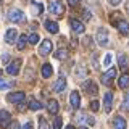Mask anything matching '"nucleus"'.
<instances>
[{
  "label": "nucleus",
  "instance_id": "nucleus-1",
  "mask_svg": "<svg viewBox=\"0 0 129 129\" xmlns=\"http://www.w3.org/2000/svg\"><path fill=\"white\" fill-rule=\"evenodd\" d=\"M48 11H50L52 15L63 16V13H64V7L61 5V2H60V0H50V3H48Z\"/></svg>",
  "mask_w": 129,
  "mask_h": 129
},
{
  "label": "nucleus",
  "instance_id": "nucleus-2",
  "mask_svg": "<svg viewBox=\"0 0 129 129\" xmlns=\"http://www.w3.org/2000/svg\"><path fill=\"white\" fill-rule=\"evenodd\" d=\"M115 76H116V68H110L107 73H103V74L100 76V82H102L103 86H111Z\"/></svg>",
  "mask_w": 129,
  "mask_h": 129
},
{
  "label": "nucleus",
  "instance_id": "nucleus-3",
  "mask_svg": "<svg viewBox=\"0 0 129 129\" xmlns=\"http://www.w3.org/2000/svg\"><path fill=\"white\" fill-rule=\"evenodd\" d=\"M8 19L11 23H21V21H24V13L21 10H18V8H11L8 11Z\"/></svg>",
  "mask_w": 129,
  "mask_h": 129
},
{
  "label": "nucleus",
  "instance_id": "nucleus-4",
  "mask_svg": "<svg viewBox=\"0 0 129 129\" xmlns=\"http://www.w3.org/2000/svg\"><path fill=\"white\" fill-rule=\"evenodd\" d=\"M97 44H99L100 47H107L108 44H110V40H108V32H107V29H103V27H100V29L97 31Z\"/></svg>",
  "mask_w": 129,
  "mask_h": 129
},
{
  "label": "nucleus",
  "instance_id": "nucleus-5",
  "mask_svg": "<svg viewBox=\"0 0 129 129\" xmlns=\"http://www.w3.org/2000/svg\"><path fill=\"white\" fill-rule=\"evenodd\" d=\"M52 48H53V44H52V40L44 39L42 44L39 45V53L42 55V56H45V55H48V53H52Z\"/></svg>",
  "mask_w": 129,
  "mask_h": 129
},
{
  "label": "nucleus",
  "instance_id": "nucleus-6",
  "mask_svg": "<svg viewBox=\"0 0 129 129\" xmlns=\"http://www.w3.org/2000/svg\"><path fill=\"white\" fill-rule=\"evenodd\" d=\"M26 99V95H24V92H11V94H8L7 100L10 103H23V100Z\"/></svg>",
  "mask_w": 129,
  "mask_h": 129
},
{
  "label": "nucleus",
  "instance_id": "nucleus-7",
  "mask_svg": "<svg viewBox=\"0 0 129 129\" xmlns=\"http://www.w3.org/2000/svg\"><path fill=\"white\" fill-rule=\"evenodd\" d=\"M19 66H21V60H13L10 64L7 66V73L8 74H11V76H16L19 73Z\"/></svg>",
  "mask_w": 129,
  "mask_h": 129
},
{
  "label": "nucleus",
  "instance_id": "nucleus-8",
  "mask_svg": "<svg viewBox=\"0 0 129 129\" xmlns=\"http://www.w3.org/2000/svg\"><path fill=\"white\" fill-rule=\"evenodd\" d=\"M82 89L87 92L89 95H97V92H99V89H97V86L94 84V81H92V79H87L86 82L82 84Z\"/></svg>",
  "mask_w": 129,
  "mask_h": 129
},
{
  "label": "nucleus",
  "instance_id": "nucleus-9",
  "mask_svg": "<svg viewBox=\"0 0 129 129\" xmlns=\"http://www.w3.org/2000/svg\"><path fill=\"white\" fill-rule=\"evenodd\" d=\"M11 124V116L5 110H0V127H8Z\"/></svg>",
  "mask_w": 129,
  "mask_h": 129
},
{
  "label": "nucleus",
  "instance_id": "nucleus-10",
  "mask_svg": "<svg viewBox=\"0 0 129 129\" xmlns=\"http://www.w3.org/2000/svg\"><path fill=\"white\" fill-rule=\"evenodd\" d=\"M70 26H71V29L76 32V34H82L84 32V24L81 23V21H78V19H70Z\"/></svg>",
  "mask_w": 129,
  "mask_h": 129
},
{
  "label": "nucleus",
  "instance_id": "nucleus-11",
  "mask_svg": "<svg viewBox=\"0 0 129 129\" xmlns=\"http://www.w3.org/2000/svg\"><path fill=\"white\" fill-rule=\"evenodd\" d=\"M16 37H18V32H16L15 27H10V29L5 32V42L7 44H15Z\"/></svg>",
  "mask_w": 129,
  "mask_h": 129
},
{
  "label": "nucleus",
  "instance_id": "nucleus-12",
  "mask_svg": "<svg viewBox=\"0 0 129 129\" xmlns=\"http://www.w3.org/2000/svg\"><path fill=\"white\" fill-rule=\"evenodd\" d=\"M64 87H66V79H64V76H60V78L56 79V82L53 84V90L60 94V92L64 90Z\"/></svg>",
  "mask_w": 129,
  "mask_h": 129
},
{
  "label": "nucleus",
  "instance_id": "nucleus-13",
  "mask_svg": "<svg viewBox=\"0 0 129 129\" xmlns=\"http://www.w3.org/2000/svg\"><path fill=\"white\" fill-rule=\"evenodd\" d=\"M111 102H113V94L111 92H107L105 97H103V108H105L107 113L111 111Z\"/></svg>",
  "mask_w": 129,
  "mask_h": 129
},
{
  "label": "nucleus",
  "instance_id": "nucleus-14",
  "mask_svg": "<svg viewBox=\"0 0 129 129\" xmlns=\"http://www.w3.org/2000/svg\"><path fill=\"white\" fill-rule=\"evenodd\" d=\"M70 103H71V107L73 108H79L81 107V97L78 92H71V95H70Z\"/></svg>",
  "mask_w": 129,
  "mask_h": 129
},
{
  "label": "nucleus",
  "instance_id": "nucleus-15",
  "mask_svg": "<svg viewBox=\"0 0 129 129\" xmlns=\"http://www.w3.org/2000/svg\"><path fill=\"white\" fill-rule=\"evenodd\" d=\"M116 27H118V31L121 34H129V23L124 21V19H119V21L116 23Z\"/></svg>",
  "mask_w": 129,
  "mask_h": 129
},
{
  "label": "nucleus",
  "instance_id": "nucleus-16",
  "mask_svg": "<svg viewBox=\"0 0 129 129\" xmlns=\"http://www.w3.org/2000/svg\"><path fill=\"white\" fill-rule=\"evenodd\" d=\"M58 102H56V100H48V103H47V110H48V113H50V115H56V113H58Z\"/></svg>",
  "mask_w": 129,
  "mask_h": 129
},
{
  "label": "nucleus",
  "instance_id": "nucleus-17",
  "mask_svg": "<svg viewBox=\"0 0 129 129\" xmlns=\"http://www.w3.org/2000/svg\"><path fill=\"white\" fill-rule=\"evenodd\" d=\"M113 126H115V129H126V119L123 118V116H116L115 119H113Z\"/></svg>",
  "mask_w": 129,
  "mask_h": 129
},
{
  "label": "nucleus",
  "instance_id": "nucleus-18",
  "mask_svg": "<svg viewBox=\"0 0 129 129\" xmlns=\"http://www.w3.org/2000/svg\"><path fill=\"white\" fill-rule=\"evenodd\" d=\"M44 26H45V29L48 32H52V34H56V32H58V24H56L55 21H52V19H47Z\"/></svg>",
  "mask_w": 129,
  "mask_h": 129
},
{
  "label": "nucleus",
  "instance_id": "nucleus-19",
  "mask_svg": "<svg viewBox=\"0 0 129 129\" xmlns=\"http://www.w3.org/2000/svg\"><path fill=\"white\" fill-rule=\"evenodd\" d=\"M76 119H78L79 123H87V124H90V126H92V124H95V119L92 118V116H87L86 113H81V115H78V118H76Z\"/></svg>",
  "mask_w": 129,
  "mask_h": 129
},
{
  "label": "nucleus",
  "instance_id": "nucleus-20",
  "mask_svg": "<svg viewBox=\"0 0 129 129\" xmlns=\"http://www.w3.org/2000/svg\"><path fill=\"white\" fill-rule=\"evenodd\" d=\"M118 84H119L121 89H127L129 87V73H124V74L121 76L119 81H118Z\"/></svg>",
  "mask_w": 129,
  "mask_h": 129
},
{
  "label": "nucleus",
  "instance_id": "nucleus-21",
  "mask_svg": "<svg viewBox=\"0 0 129 129\" xmlns=\"http://www.w3.org/2000/svg\"><path fill=\"white\" fill-rule=\"evenodd\" d=\"M40 73H42V78H50L52 76V73H53V70H52V66L48 63H45V64H42V70H40Z\"/></svg>",
  "mask_w": 129,
  "mask_h": 129
},
{
  "label": "nucleus",
  "instance_id": "nucleus-22",
  "mask_svg": "<svg viewBox=\"0 0 129 129\" xmlns=\"http://www.w3.org/2000/svg\"><path fill=\"white\" fill-rule=\"evenodd\" d=\"M26 42H27V36H26V34H21V36L18 37L16 48H18V50H24V47H26Z\"/></svg>",
  "mask_w": 129,
  "mask_h": 129
},
{
  "label": "nucleus",
  "instance_id": "nucleus-23",
  "mask_svg": "<svg viewBox=\"0 0 129 129\" xmlns=\"http://www.w3.org/2000/svg\"><path fill=\"white\" fill-rule=\"evenodd\" d=\"M55 58L56 60H66L68 58V50L66 48H60V50L55 53Z\"/></svg>",
  "mask_w": 129,
  "mask_h": 129
},
{
  "label": "nucleus",
  "instance_id": "nucleus-24",
  "mask_svg": "<svg viewBox=\"0 0 129 129\" xmlns=\"http://www.w3.org/2000/svg\"><path fill=\"white\" fill-rule=\"evenodd\" d=\"M32 8H34V15H40L44 11L42 3H39V2H32Z\"/></svg>",
  "mask_w": 129,
  "mask_h": 129
},
{
  "label": "nucleus",
  "instance_id": "nucleus-25",
  "mask_svg": "<svg viewBox=\"0 0 129 129\" xmlns=\"http://www.w3.org/2000/svg\"><path fill=\"white\" fill-rule=\"evenodd\" d=\"M121 108H123L124 111H129V92L124 94V99H123V105H121Z\"/></svg>",
  "mask_w": 129,
  "mask_h": 129
},
{
  "label": "nucleus",
  "instance_id": "nucleus-26",
  "mask_svg": "<svg viewBox=\"0 0 129 129\" xmlns=\"http://www.w3.org/2000/svg\"><path fill=\"white\" fill-rule=\"evenodd\" d=\"M29 108H31V110H40V108H42V103H40L39 100L32 99L31 102H29Z\"/></svg>",
  "mask_w": 129,
  "mask_h": 129
},
{
  "label": "nucleus",
  "instance_id": "nucleus-27",
  "mask_svg": "<svg viewBox=\"0 0 129 129\" xmlns=\"http://www.w3.org/2000/svg\"><path fill=\"white\" fill-rule=\"evenodd\" d=\"M39 129H50L48 123L45 121V118H39Z\"/></svg>",
  "mask_w": 129,
  "mask_h": 129
},
{
  "label": "nucleus",
  "instance_id": "nucleus-28",
  "mask_svg": "<svg viewBox=\"0 0 129 129\" xmlns=\"http://www.w3.org/2000/svg\"><path fill=\"white\" fill-rule=\"evenodd\" d=\"M11 86H13V82H8V81H5V79H0V89H10Z\"/></svg>",
  "mask_w": 129,
  "mask_h": 129
},
{
  "label": "nucleus",
  "instance_id": "nucleus-29",
  "mask_svg": "<svg viewBox=\"0 0 129 129\" xmlns=\"http://www.w3.org/2000/svg\"><path fill=\"white\" fill-rule=\"evenodd\" d=\"M118 61H119V66H121V68H126V66H127V60H126V55H119Z\"/></svg>",
  "mask_w": 129,
  "mask_h": 129
},
{
  "label": "nucleus",
  "instance_id": "nucleus-30",
  "mask_svg": "<svg viewBox=\"0 0 129 129\" xmlns=\"http://www.w3.org/2000/svg\"><path fill=\"white\" fill-rule=\"evenodd\" d=\"M53 129H61V118H60V116H55V119H53Z\"/></svg>",
  "mask_w": 129,
  "mask_h": 129
},
{
  "label": "nucleus",
  "instance_id": "nucleus-31",
  "mask_svg": "<svg viewBox=\"0 0 129 129\" xmlns=\"http://www.w3.org/2000/svg\"><path fill=\"white\" fill-rule=\"evenodd\" d=\"M76 74H78V76H86V74H87V70H86V68H82V66H78Z\"/></svg>",
  "mask_w": 129,
  "mask_h": 129
},
{
  "label": "nucleus",
  "instance_id": "nucleus-32",
  "mask_svg": "<svg viewBox=\"0 0 129 129\" xmlns=\"http://www.w3.org/2000/svg\"><path fill=\"white\" fill-rule=\"evenodd\" d=\"M27 40H29L31 44H37V42H39V36H37V34H31L29 37H27Z\"/></svg>",
  "mask_w": 129,
  "mask_h": 129
},
{
  "label": "nucleus",
  "instance_id": "nucleus-33",
  "mask_svg": "<svg viewBox=\"0 0 129 129\" xmlns=\"http://www.w3.org/2000/svg\"><path fill=\"white\" fill-rule=\"evenodd\" d=\"M99 102H97V100H92V102H90V110L92 111H99Z\"/></svg>",
  "mask_w": 129,
  "mask_h": 129
},
{
  "label": "nucleus",
  "instance_id": "nucleus-34",
  "mask_svg": "<svg viewBox=\"0 0 129 129\" xmlns=\"http://www.w3.org/2000/svg\"><path fill=\"white\" fill-rule=\"evenodd\" d=\"M110 63H111V53H107V56L103 60V64L105 66H110Z\"/></svg>",
  "mask_w": 129,
  "mask_h": 129
},
{
  "label": "nucleus",
  "instance_id": "nucleus-35",
  "mask_svg": "<svg viewBox=\"0 0 129 129\" xmlns=\"http://www.w3.org/2000/svg\"><path fill=\"white\" fill-rule=\"evenodd\" d=\"M79 2H81V0H68V5H70V7H76Z\"/></svg>",
  "mask_w": 129,
  "mask_h": 129
},
{
  "label": "nucleus",
  "instance_id": "nucleus-36",
  "mask_svg": "<svg viewBox=\"0 0 129 129\" xmlns=\"http://www.w3.org/2000/svg\"><path fill=\"white\" fill-rule=\"evenodd\" d=\"M90 11H89V10H84V19H90Z\"/></svg>",
  "mask_w": 129,
  "mask_h": 129
},
{
  "label": "nucleus",
  "instance_id": "nucleus-37",
  "mask_svg": "<svg viewBox=\"0 0 129 129\" xmlns=\"http://www.w3.org/2000/svg\"><path fill=\"white\" fill-rule=\"evenodd\" d=\"M108 2H110V5H119L123 0H108Z\"/></svg>",
  "mask_w": 129,
  "mask_h": 129
},
{
  "label": "nucleus",
  "instance_id": "nucleus-38",
  "mask_svg": "<svg viewBox=\"0 0 129 129\" xmlns=\"http://www.w3.org/2000/svg\"><path fill=\"white\" fill-rule=\"evenodd\" d=\"M84 44H86L87 47H89V45H92V39H90V37H86V39H84Z\"/></svg>",
  "mask_w": 129,
  "mask_h": 129
},
{
  "label": "nucleus",
  "instance_id": "nucleus-39",
  "mask_svg": "<svg viewBox=\"0 0 129 129\" xmlns=\"http://www.w3.org/2000/svg\"><path fill=\"white\" fill-rule=\"evenodd\" d=\"M10 126H11V129H21V127H19V124L16 123V121H15V123H11Z\"/></svg>",
  "mask_w": 129,
  "mask_h": 129
},
{
  "label": "nucleus",
  "instance_id": "nucleus-40",
  "mask_svg": "<svg viewBox=\"0 0 129 129\" xmlns=\"http://www.w3.org/2000/svg\"><path fill=\"white\" fill-rule=\"evenodd\" d=\"M2 61H3V63L8 61V53H3V55H2Z\"/></svg>",
  "mask_w": 129,
  "mask_h": 129
},
{
  "label": "nucleus",
  "instance_id": "nucleus-41",
  "mask_svg": "<svg viewBox=\"0 0 129 129\" xmlns=\"http://www.w3.org/2000/svg\"><path fill=\"white\" fill-rule=\"evenodd\" d=\"M23 129H32V124H31V123H26V124L23 126Z\"/></svg>",
  "mask_w": 129,
  "mask_h": 129
},
{
  "label": "nucleus",
  "instance_id": "nucleus-42",
  "mask_svg": "<svg viewBox=\"0 0 129 129\" xmlns=\"http://www.w3.org/2000/svg\"><path fill=\"white\" fill-rule=\"evenodd\" d=\"M64 129H74V126H66Z\"/></svg>",
  "mask_w": 129,
  "mask_h": 129
},
{
  "label": "nucleus",
  "instance_id": "nucleus-43",
  "mask_svg": "<svg viewBox=\"0 0 129 129\" xmlns=\"http://www.w3.org/2000/svg\"><path fill=\"white\" fill-rule=\"evenodd\" d=\"M79 129H89V127H86V126H82V127H79Z\"/></svg>",
  "mask_w": 129,
  "mask_h": 129
},
{
  "label": "nucleus",
  "instance_id": "nucleus-44",
  "mask_svg": "<svg viewBox=\"0 0 129 129\" xmlns=\"http://www.w3.org/2000/svg\"><path fill=\"white\" fill-rule=\"evenodd\" d=\"M126 8H127V11H129V3H127V7H126Z\"/></svg>",
  "mask_w": 129,
  "mask_h": 129
}]
</instances>
